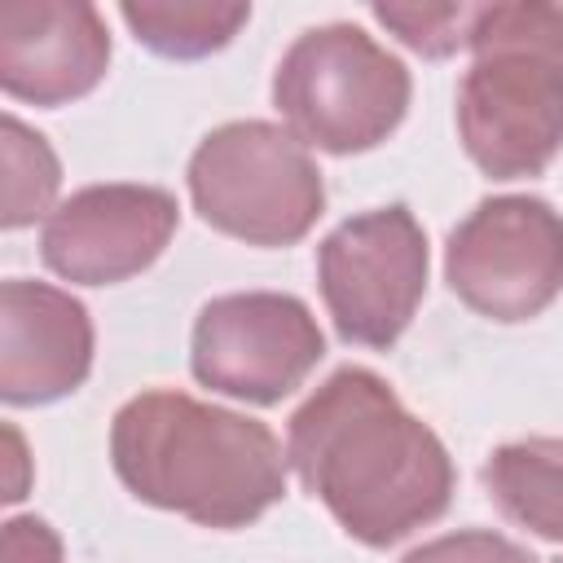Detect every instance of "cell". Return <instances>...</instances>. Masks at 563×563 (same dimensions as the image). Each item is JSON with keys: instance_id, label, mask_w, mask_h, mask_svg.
Returning <instances> with one entry per match:
<instances>
[{"instance_id": "10", "label": "cell", "mask_w": 563, "mask_h": 563, "mask_svg": "<svg viewBox=\"0 0 563 563\" xmlns=\"http://www.w3.org/2000/svg\"><path fill=\"white\" fill-rule=\"evenodd\" d=\"M110 66V31L84 0H13L0 9V88L44 110L88 97Z\"/></svg>"}, {"instance_id": "8", "label": "cell", "mask_w": 563, "mask_h": 563, "mask_svg": "<svg viewBox=\"0 0 563 563\" xmlns=\"http://www.w3.org/2000/svg\"><path fill=\"white\" fill-rule=\"evenodd\" d=\"M325 334L303 299L282 290H238L202 303L189 343V369L202 387L277 405L321 365Z\"/></svg>"}, {"instance_id": "18", "label": "cell", "mask_w": 563, "mask_h": 563, "mask_svg": "<svg viewBox=\"0 0 563 563\" xmlns=\"http://www.w3.org/2000/svg\"><path fill=\"white\" fill-rule=\"evenodd\" d=\"M559 563H563V559H559Z\"/></svg>"}, {"instance_id": "4", "label": "cell", "mask_w": 563, "mask_h": 563, "mask_svg": "<svg viewBox=\"0 0 563 563\" xmlns=\"http://www.w3.org/2000/svg\"><path fill=\"white\" fill-rule=\"evenodd\" d=\"M413 79L396 53L352 22L303 31L273 70V106L286 128L325 154H365L383 145L405 110Z\"/></svg>"}, {"instance_id": "1", "label": "cell", "mask_w": 563, "mask_h": 563, "mask_svg": "<svg viewBox=\"0 0 563 563\" xmlns=\"http://www.w3.org/2000/svg\"><path fill=\"white\" fill-rule=\"evenodd\" d=\"M286 462L334 523L369 550L435 523L453 501L444 440L365 365L334 369L290 413Z\"/></svg>"}, {"instance_id": "11", "label": "cell", "mask_w": 563, "mask_h": 563, "mask_svg": "<svg viewBox=\"0 0 563 563\" xmlns=\"http://www.w3.org/2000/svg\"><path fill=\"white\" fill-rule=\"evenodd\" d=\"M92 369L88 308L48 282L9 277L0 286V400L13 409L53 405L84 387Z\"/></svg>"}, {"instance_id": "17", "label": "cell", "mask_w": 563, "mask_h": 563, "mask_svg": "<svg viewBox=\"0 0 563 563\" xmlns=\"http://www.w3.org/2000/svg\"><path fill=\"white\" fill-rule=\"evenodd\" d=\"M0 563H62V541L44 519L13 515L0 537Z\"/></svg>"}, {"instance_id": "3", "label": "cell", "mask_w": 563, "mask_h": 563, "mask_svg": "<svg viewBox=\"0 0 563 563\" xmlns=\"http://www.w3.org/2000/svg\"><path fill=\"white\" fill-rule=\"evenodd\" d=\"M457 136L493 180L541 176L563 150V4H475Z\"/></svg>"}, {"instance_id": "2", "label": "cell", "mask_w": 563, "mask_h": 563, "mask_svg": "<svg viewBox=\"0 0 563 563\" xmlns=\"http://www.w3.org/2000/svg\"><path fill=\"white\" fill-rule=\"evenodd\" d=\"M110 462L136 501L220 532L277 506L290 471L282 440L260 418L172 387H150L114 413Z\"/></svg>"}, {"instance_id": "15", "label": "cell", "mask_w": 563, "mask_h": 563, "mask_svg": "<svg viewBox=\"0 0 563 563\" xmlns=\"http://www.w3.org/2000/svg\"><path fill=\"white\" fill-rule=\"evenodd\" d=\"M405 48L422 57H449L466 48L475 4H374L369 9Z\"/></svg>"}, {"instance_id": "16", "label": "cell", "mask_w": 563, "mask_h": 563, "mask_svg": "<svg viewBox=\"0 0 563 563\" xmlns=\"http://www.w3.org/2000/svg\"><path fill=\"white\" fill-rule=\"evenodd\" d=\"M400 563H537V559L519 541H510L501 532L462 528V532H444L435 541H422Z\"/></svg>"}, {"instance_id": "6", "label": "cell", "mask_w": 563, "mask_h": 563, "mask_svg": "<svg viewBox=\"0 0 563 563\" xmlns=\"http://www.w3.org/2000/svg\"><path fill=\"white\" fill-rule=\"evenodd\" d=\"M317 286L343 343L387 352L427 295V233L405 202L334 224L317 246Z\"/></svg>"}, {"instance_id": "13", "label": "cell", "mask_w": 563, "mask_h": 563, "mask_svg": "<svg viewBox=\"0 0 563 563\" xmlns=\"http://www.w3.org/2000/svg\"><path fill=\"white\" fill-rule=\"evenodd\" d=\"M119 18L132 26L136 44H145L158 57L194 62L220 53L246 22L251 4H194V0H145V4H119Z\"/></svg>"}, {"instance_id": "5", "label": "cell", "mask_w": 563, "mask_h": 563, "mask_svg": "<svg viewBox=\"0 0 563 563\" xmlns=\"http://www.w3.org/2000/svg\"><path fill=\"white\" fill-rule=\"evenodd\" d=\"M194 211L246 246H295L325 211L308 145L268 119H238L198 141L185 172Z\"/></svg>"}, {"instance_id": "9", "label": "cell", "mask_w": 563, "mask_h": 563, "mask_svg": "<svg viewBox=\"0 0 563 563\" xmlns=\"http://www.w3.org/2000/svg\"><path fill=\"white\" fill-rule=\"evenodd\" d=\"M176 224L180 207L158 185H84L48 211L40 255L75 286H114L145 273L176 238Z\"/></svg>"}, {"instance_id": "7", "label": "cell", "mask_w": 563, "mask_h": 563, "mask_svg": "<svg viewBox=\"0 0 563 563\" xmlns=\"http://www.w3.org/2000/svg\"><path fill=\"white\" fill-rule=\"evenodd\" d=\"M444 282L488 321L541 317L563 295V216L537 194L484 198L449 233Z\"/></svg>"}, {"instance_id": "14", "label": "cell", "mask_w": 563, "mask_h": 563, "mask_svg": "<svg viewBox=\"0 0 563 563\" xmlns=\"http://www.w3.org/2000/svg\"><path fill=\"white\" fill-rule=\"evenodd\" d=\"M0 150H4V211L0 224L4 229H22L31 220H40L53 207V194L62 185V163L53 154V145L31 132L18 114H4L0 123Z\"/></svg>"}, {"instance_id": "12", "label": "cell", "mask_w": 563, "mask_h": 563, "mask_svg": "<svg viewBox=\"0 0 563 563\" xmlns=\"http://www.w3.org/2000/svg\"><path fill=\"white\" fill-rule=\"evenodd\" d=\"M484 488L510 523L541 541H563V440L528 435L493 449L484 462Z\"/></svg>"}]
</instances>
